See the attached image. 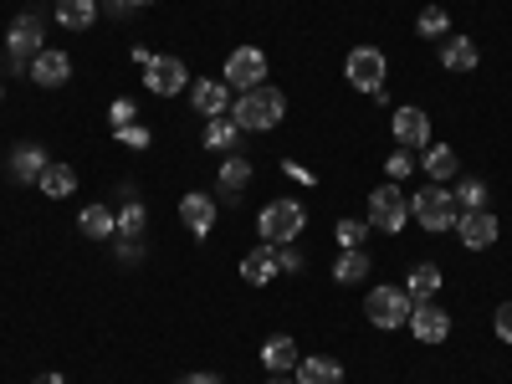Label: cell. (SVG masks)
Masks as SVG:
<instances>
[{
    "mask_svg": "<svg viewBox=\"0 0 512 384\" xmlns=\"http://www.w3.org/2000/svg\"><path fill=\"white\" fill-rule=\"evenodd\" d=\"M180 384H221V379H216V374H185Z\"/></svg>",
    "mask_w": 512,
    "mask_h": 384,
    "instance_id": "cell-40",
    "label": "cell"
},
{
    "mask_svg": "<svg viewBox=\"0 0 512 384\" xmlns=\"http://www.w3.org/2000/svg\"><path fill=\"white\" fill-rule=\"evenodd\" d=\"M420 344H446L451 338V313L441 308V303H431V297H425V303H415L410 308V323H405Z\"/></svg>",
    "mask_w": 512,
    "mask_h": 384,
    "instance_id": "cell-10",
    "label": "cell"
},
{
    "mask_svg": "<svg viewBox=\"0 0 512 384\" xmlns=\"http://www.w3.org/2000/svg\"><path fill=\"white\" fill-rule=\"evenodd\" d=\"M36 190L52 195V200H67L77 190V169L72 164H47V169H41V180H36Z\"/></svg>",
    "mask_w": 512,
    "mask_h": 384,
    "instance_id": "cell-23",
    "label": "cell"
},
{
    "mask_svg": "<svg viewBox=\"0 0 512 384\" xmlns=\"http://www.w3.org/2000/svg\"><path fill=\"white\" fill-rule=\"evenodd\" d=\"M456 149L451 144H431L425 149V175H431V185H446V180H456Z\"/></svg>",
    "mask_w": 512,
    "mask_h": 384,
    "instance_id": "cell-26",
    "label": "cell"
},
{
    "mask_svg": "<svg viewBox=\"0 0 512 384\" xmlns=\"http://www.w3.org/2000/svg\"><path fill=\"white\" fill-rule=\"evenodd\" d=\"M200 139H205V149H210V154H236L241 128H236V123H231V113H226V118H210Z\"/></svg>",
    "mask_w": 512,
    "mask_h": 384,
    "instance_id": "cell-24",
    "label": "cell"
},
{
    "mask_svg": "<svg viewBox=\"0 0 512 384\" xmlns=\"http://www.w3.org/2000/svg\"><path fill=\"white\" fill-rule=\"evenodd\" d=\"M0 98H6V88H0Z\"/></svg>",
    "mask_w": 512,
    "mask_h": 384,
    "instance_id": "cell-44",
    "label": "cell"
},
{
    "mask_svg": "<svg viewBox=\"0 0 512 384\" xmlns=\"http://www.w3.org/2000/svg\"><path fill=\"white\" fill-rule=\"evenodd\" d=\"M297 359H303V354H297V338H292V333H272L267 344H262V364H267L272 374L297 369Z\"/></svg>",
    "mask_w": 512,
    "mask_h": 384,
    "instance_id": "cell-18",
    "label": "cell"
},
{
    "mask_svg": "<svg viewBox=\"0 0 512 384\" xmlns=\"http://www.w3.org/2000/svg\"><path fill=\"white\" fill-rule=\"evenodd\" d=\"M47 164H52V154L41 149V144H16L11 159H6V169H11V180H16V185H36Z\"/></svg>",
    "mask_w": 512,
    "mask_h": 384,
    "instance_id": "cell-15",
    "label": "cell"
},
{
    "mask_svg": "<svg viewBox=\"0 0 512 384\" xmlns=\"http://www.w3.org/2000/svg\"><path fill=\"white\" fill-rule=\"evenodd\" d=\"M410 308H415V297H410L405 287H374V292L364 297V313H369L374 328H400V323H410Z\"/></svg>",
    "mask_w": 512,
    "mask_h": 384,
    "instance_id": "cell-5",
    "label": "cell"
},
{
    "mask_svg": "<svg viewBox=\"0 0 512 384\" xmlns=\"http://www.w3.org/2000/svg\"><path fill=\"white\" fill-rule=\"evenodd\" d=\"M267 384H297V379H287V374H272V379H267Z\"/></svg>",
    "mask_w": 512,
    "mask_h": 384,
    "instance_id": "cell-42",
    "label": "cell"
},
{
    "mask_svg": "<svg viewBox=\"0 0 512 384\" xmlns=\"http://www.w3.org/2000/svg\"><path fill=\"white\" fill-rule=\"evenodd\" d=\"M118 144H123V149H149L154 134H149L144 123H128V128H118Z\"/></svg>",
    "mask_w": 512,
    "mask_h": 384,
    "instance_id": "cell-34",
    "label": "cell"
},
{
    "mask_svg": "<svg viewBox=\"0 0 512 384\" xmlns=\"http://www.w3.org/2000/svg\"><path fill=\"white\" fill-rule=\"evenodd\" d=\"M118 256H123V262H139V256H144L139 236H118Z\"/></svg>",
    "mask_w": 512,
    "mask_h": 384,
    "instance_id": "cell-38",
    "label": "cell"
},
{
    "mask_svg": "<svg viewBox=\"0 0 512 384\" xmlns=\"http://www.w3.org/2000/svg\"><path fill=\"white\" fill-rule=\"evenodd\" d=\"M384 169H390V180L400 185V180H410V175H415V154H410V149H400V154L384 159Z\"/></svg>",
    "mask_w": 512,
    "mask_h": 384,
    "instance_id": "cell-33",
    "label": "cell"
},
{
    "mask_svg": "<svg viewBox=\"0 0 512 384\" xmlns=\"http://www.w3.org/2000/svg\"><path fill=\"white\" fill-rule=\"evenodd\" d=\"M180 221L190 226V236H195V241H205L210 231H216V195L190 190V195L180 200Z\"/></svg>",
    "mask_w": 512,
    "mask_h": 384,
    "instance_id": "cell-14",
    "label": "cell"
},
{
    "mask_svg": "<svg viewBox=\"0 0 512 384\" xmlns=\"http://www.w3.org/2000/svg\"><path fill=\"white\" fill-rule=\"evenodd\" d=\"M128 6H154V0H128Z\"/></svg>",
    "mask_w": 512,
    "mask_h": 384,
    "instance_id": "cell-43",
    "label": "cell"
},
{
    "mask_svg": "<svg viewBox=\"0 0 512 384\" xmlns=\"http://www.w3.org/2000/svg\"><path fill=\"white\" fill-rule=\"evenodd\" d=\"M303 226H308V210L297 200H272L262 210V241L267 246H292L297 236H303Z\"/></svg>",
    "mask_w": 512,
    "mask_h": 384,
    "instance_id": "cell-4",
    "label": "cell"
},
{
    "mask_svg": "<svg viewBox=\"0 0 512 384\" xmlns=\"http://www.w3.org/2000/svg\"><path fill=\"white\" fill-rule=\"evenodd\" d=\"M456 205H461V210H487V185H482V180H461Z\"/></svg>",
    "mask_w": 512,
    "mask_h": 384,
    "instance_id": "cell-31",
    "label": "cell"
},
{
    "mask_svg": "<svg viewBox=\"0 0 512 384\" xmlns=\"http://www.w3.org/2000/svg\"><path fill=\"white\" fill-rule=\"evenodd\" d=\"M344 72H349V82H354L359 93H384V72H390V62H384L379 47H354L349 62H344Z\"/></svg>",
    "mask_w": 512,
    "mask_h": 384,
    "instance_id": "cell-8",
    "label": "cell"
},
{
    "mask_svg": "<svg viewBox=\"0 0 512 384\" xmlns=\"http://www.w3.org/2000/svg\"><path fill=\"white\" fill-rule=\"evenodd\" d=\"M410 226V195L390 180L369 195V231H384V236H400Z\"/></svg>",
    "mask_w": 512,
    "mask_h": 384,
    "instance_id": "cell-3",
    "label": "cell"
},
{
    "mask_svg": "<svg viewBox=\"0 0 512 384\" xmlns=\"http://www.w3.org/2000/svg\"><path fill=\"white\" fill-rule=\"evenodd\" d=\"M216 185H221V195H226V200H236V195L251 185V159H246V154H226V159H221V180H216Z\"/></svg>",
    "mask_w": 512,
    "mask_h": 384,
    "instance_id": "cell-21",
    "label": "cell"
},
{
    "mask_svg": "<svg viewBox=\"0 0 512 384\" xmlns=\"http://www.w3.org/2000/svg\"><path fill=\"white\" fill-rule=\"evenodd\" d=\"M144 88H149L154 98H175V93L190 88V67H185L180 57H154V62L144 67Z\"/></svg>",
    "mask_w": 512,
    "mask_h": 384,
    "instance_id": "cell-9",
    "label": "cell"
},
{
    "mask_svg": "<svg viewBox=\"0 0 512 384\" xmlns=\"http://www.w3.org/2000/svg\"><path fill=\"white\" fill-rule=\"evenodd\" d=\"M41 52H47V47H41V16H36V11L16 16L11 31H6V57H11V67L21 72V67H31Z\"/></svg>",
    "mask_w": 512,
    "mask_h": 384,
    "instance_id": "cell-6",
    "label": "cell"
},
{
    "mask_svg": "<svg viewBox=\"0 0 512 384\" xmlns=\"http://www.w3.org/2000/svg\"><path fill=\"white\" fill-rule=\"evenodd\" d=\"M241 277H246L251 287H267V282L277 277V246H262V251H251L246 262H241Z\"/></svg>",
    "mask_w": 512,
    "mask_h": 384,
    "instance_id": "cell-25",
    "label": "cell"
},
{
    "mask_svg": "<svg viewBox=\"0 0 512 384\" xmlns=\"http://www.w3.org/2000/svg\"><path fill=\"white\" fill-rule=\"evenodd\" d=\"M282 175H292L297 185H318V175H313L308 164H297V159H282Z\"/></svg>",
    "mask_w": 512,
    "mask_h": 384,
    "instance_id": "cell-37",
    "label": "cell"
},
{
    "mask_svg": "<svg viewBox=\"0 0 512 384\" xmlns=\"http://www.w3.org/2000/svg\"><path fill=\"white\" fill-rule=\"evenodd\" d=\"M497 338H502V344H512V303L497 308Z\"/></svg>",
    "mask_w": 512,
    "mask_h": 384,
    "instance_id": "cell-39",
    "label": "cell"
},
{
    "mask_svg": "<svg viewBox=\"0 0 512 384\" xmlns=\"http://www.w3.org/2000/svg\"><path fill=\"white\" fill-rule=\"evenodd\" d=\"M333 236H338V246H364V236H369V221H338L333 226Z\"/></svg>",
    "mask_w": 512,
    "mask_h": 384,
    "instance_id": "cell-32",
    "label": "cell"
},
{
    "mask_svg": "<svg viewBox=\"0 0 512 384\" xmlns=\"http://www.w3.org/2000/svg\"><path fill=\"white\" fill-rule=\"evenodd\" d=\"M77 226H82V236H93V241H108V236H118V216L108 205H88L77 216Z\"/></svg>",
    "mask_w": 512,
    "mask_h": 384,
    "instance_id": "cell-27",
    "label": "cell"
},
{
    "mask_svg": "<svg viewBox=\"0 0 512 384\" xmlns=\"http://www.w3.org/2000/svg\"><path fill=\"white\" fill-rule=\"evenodd\" d=\"M108 123H113V134H118V128H128V123H139V108L128 103V98H118V103L108 108Z\"/></svg>",
    "mask_w": 512,
    "mask_h": 384,
    "instance_id": "cell-35",
    "label": "cell"
},
{
    "mask_svg": "<svg viewBox=\"0 0 512 384\" xmlns=\"http://www.w3.org/2000/svg\"><path fill=\"white\" fill-rule=\"evenodd\" d=\"M36 384H67L62 374H36Z\"/></svg>",
    "mask_w": 512,
    "mask_h": 384,
    "instance_id": "cell-41",
    "label": "cell"
},
{
    "mask_svg": "<svg viewBox=\"0 0 512 384\" xmlns=\"http://www.w3.org/2000/svg\"><path fill=\"white\" fill-rule=\"evenodd\" d=\"M190 103H195V113L210 123V118H226L231 113V88L221 77H200V82H190Z\"/></svg>",
    "mask_w": 512,
    "mask_h": 384,
    "instance_id": "cell-12",
    "label": "cell"
},
{
    "mask_svg": "<svg viewBox=\"0 0 512 384\" xmlns=\"http://www.w3.org/2000/svg\"><path fill=\"white\" fill-rule=\"evenodd\" d=\"M93 21H98V0H57V26L93 31Z\"/></svg>",
    "mask_w": 512,
    "mask_h": 384,
    "instance_id": "cell-22",
    "label": "cell"
},
{
    "mask_svg": "<svg viewBox=\"0 0 512 384\" xmlns=\"http://www.w3.org/2000/svg\"><path fill=\"white\" fill-rule=\"evenodd\" d=\"M497 216H492V210H461V216H456V236H461V246L466 251H487L492 241H497Z\"/></svg>",
    "mask_w": 512,
    "mask_h": 384,
    "instance_id": "cell-11",
    "label": "cell"
},
{
    "mask_svg": "<svg viewBox=\"0 0 512 384\" xmlns=\"http://www.w3.org/2000/svg\"><path fill=\"white\" fill-rule=\"evenodd\" d=\"M369 272H374V262H369V251H364V246H349V251H338V262H333V277L344 282V287L364 282Z\"/></svg>",
    "mask_w": 512,
    "mask_h": 384,
    "instance_id": "cell-20",
    "label": "cell"
},
{
    "mask_svg": "<svg viewBox=\"0 0 512 384\" xmlns=\"http://www.w3.org/2000/svg\"><path fill=\"white\" fill-rule=\"evenodd\" d=\"M477 62H482V52H477V41L472 36H446L441 41V67L446 72H477Z\"/></svg>",
    "mask_w": 512,
    "mask_h": 384,
    "instance_id": "cell-17",
    "label": "cell"
},
{
    "mask_svg": "<svg viewBox=\"0 0 512 384\" xmlns=\"http://www.w3.org/2000/svg\"><path fill=\"white\" fill-rule=\"evenodd\" d=\"M226 88H236V93H251V88H262L267 82V52L262 47H236L231 57H226Z\"/></svg>",
    "mask_w": 512,
    "mask_h": 384,
    "instance_id": "cell-7",
    "label": "cell"
},
{
    "mask_svg": "<svg viewBox=\"0 0 512 384\" xmlns=\"http://www.w3.org/2000/svg\"><path fill=\"white\" fill-rule=\"evenodd\" d=\"M297 384H344V364L313 354V359H297Z\"/></svg>",
    "mask_w": 512,
    "mask_h": 384,
    "instance_id": "cell-19",
    "label": "cell"
},
{
    "mask_svg": "<svg viewBox=\"0 0 512 384\" xmlns=\"http://www.w3.org/2000/svg\"><path fill=\"white\" fill-rule=\"evenodd\" d=\"M277 272H303V251H297V246H277Z\"/></svg>",
    "mask_w": 512,
    "mask_h": 384,
    "instance_id": "cell-36",
    "label": "cell"
},
{
    "mask_svg": "<svg viewBox=\"0 0 512 384\" xmlns=\"http://www.w3.org/2000/svg\"><path fill=\"white\" fill-rule=\"evenodd\" d=\"M144 226H149V210L128 195L123 200V210H118V236H144Z\"/></svg>",
    "mask_w": 512,
    "mask_h": 384,
    "instance_id": "cell-29",
    "label": "cell"
},
{
    "mask_svg": "<svg viewBox=\"0 0 512 384\" xmlns=\"http://www.w3.org/2000/svg\"><path fill=\"white\" fill-rule=\"evenodd\" d=\"M26 77L36 82V88H62V82L72 77V57H67V52H41V57L26 67Z\"/></svg>",
    "mask_w": 512,
    "mask_h": 384,
    "instance_id": "cell-16",
    "label": "cell"
},
{
    "mask_svg": "<svg viewBox=\"0 0 512 384\" xmlns=\"http://www.w3.org/2000/svg\"><path fill=\"white\" fill-rule=\"evenodd\" d=\"M415 31L436 41V36H446V31H451V16H446L441 6H425V11H420V21H415Z\"/></svg>",
    "mask_w": 512,
    "mask_h": 384,
    "instance_id": "cell-30",
    "label": "cell"
},
{
    "mask_svg": "<svg viewBox=\"0 0 512 384\" xmlns=\"http://www.w3.org/2000/svg\"><path fill=\"white\" fill-rule=\"evenodd\" d=\"M395 144L410 154H425L431 149V118L420 108H395Z\"/></svg>",
    "mask_w": 512,
    "mask_h": 384,
    "instance_id": "cell-13",
    "label": "cell"
},
{
    "mask_svg": "<svg viewBox=\"0 0 512 384\" xmlns=\"http://www.w3.org/2000/svg\"><path fill=\"white\" fill-rule=\"evenodd\" d=\"M456 195L446 190V185H425L420 195H410V221H420L425 231H456Z\"/></svg>",
    "mask_w": 512,
    "mask_h": 384,
    "instance_id": "cell-2",
    "label": "cell"
},
{
    "mask_svg": "<svg viewBox=\"0 0 512 384\" xmlns=\"http://www.w3.org/2000/svg\"><path fill=\"white\" fill-rule=\"evenodd\" d=\"M405 292L415 297V303H425V297H436V292H441V267H436V262H420V267L410 272Z\"/></svg>",
    "mask_w": 512,
    "mask_h": 384,
    "instance_id": "cell-28",
    "label": "cell"
},
{
    "mask_svg": "<svg viewBox=\"0 0 512 384\" xmlns=\"http://www.w3.org/2000/svg\"><path fill=\"white\" fill-rule=\"evenodd\" d=\"M282 113H287V98L277 93V88H251V93H241L236 103H231V123L241 128V134H267V128H277L282 123Z\"/></svg>",
    "mask_w": 512,
    "mask_h": 384,
    "instance_id": "cell-1",
    "label": "cell"
}]
</instances>
